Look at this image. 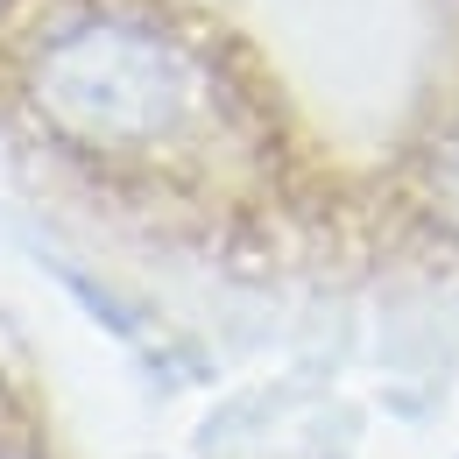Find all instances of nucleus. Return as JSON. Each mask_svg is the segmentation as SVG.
I'll return each instance as SVG.
<instances>
[{
	"label": "nucleus",
	"instance_id": "1",
	"mask_svg": "<svg viewBox=\"0 0 459 459\" xmlns=\"http://www.w3.org/2000/svg\"><path fill=\"white\" fill-rule=\"evenodd\" d=\"M29 107L36 120L100 156L163 149L198 120V64L163 22L142 14H71L29 50Z\"/></svg>",
	"mask_w": 459,
	"mask_h": 459
},
{
	"label": "nucleus",
	"instance_id": "2",
	"mask_svg": "<svg viewBox=\"0 0 459 459\" xmlns=\"http://www.w3.org/2000/svg\"><path fill=\"white\" fill-rule=\"evenodd\" d=\"M417 191H424V212L459 240V120L424 149V170H417Z\"/></svg>",
	"mask_w": 459,
	"mask_h": 459
},
{
	"label": "nucleus",
	"instance_id": "3",
	"mask_svg": "<svg viewBox=\"0 0 459 459\" xmlns=\"http://www.w3.org/2000/svg\"><path fill=\"white\" fill-rule=\"evenodd\" d=\"M0 459H22V453H7V446H0Z\"/></svg>",
	"mask_w": 459,
	"mask_h": 459
}]
</instances>
